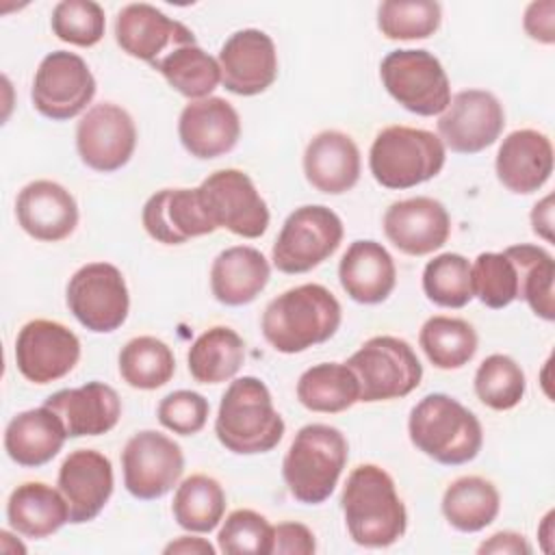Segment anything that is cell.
Returning a JSON list of instances; mask_svg holds the SVG:
<instances>
[{
  "label": "cell",
  "instance_id": "6da1fadb",
  "mask_svg": "<svg viewBox=\"0 0 555 555\" xmlns=\"http://www.w3.org/2000/svg\"><path fill=\"white\" fill-rule=\"evenodd\" d=\"M340 507L351 540L366 548H386L408 529V512L395 479L377 464H358L340 492Z\"/></svg>",
  "mask_w": 555,
  "mask_h": 555
},
{
  "label": "cell",
  "instance_id": "7a4b0ae2",
  "mask_svg": "<svg viewBox=\"0 0 555 555\" xmlns=\"http://www.w3.org/2000/svg\"><path fill=\"white\" fill-rule=\"evenodd\" d=\"M343 310L321 284H301L273 297L260 321L264 340L280 353H301L330 340L340 327Z\"/></svg>",
  "mask_w": 555,
  "mask_h": 555
},
{
  "label": "cell",
  "instance_id": "3957f363",
  "mask_svg": "<svg viewBox=\"0 0 555 555\" xmlns=\"http://www.w3.org/2000/svg\"><path fill=\"white\" fill-rule=\"evenodd\" d=\"M284 418L273 405L267 384L254 375L225 388L215 418L217 440L236 455L267 453L284 436Z\"/></svg>",
  "mask_w": 555,
  "mask_h": 555
},
{
  "label": "cell",
  "instance_id": "277c9868",
  "mask_svg": "<svg viewBox=\"0 0 555 555\" xmlns=\"http://www.w3.org/2000/svg\"><path fill=\"white\" fill-rule=\"evenodd\" d=\"M408 434L421 453L444 466L475 460L483 444L479 418L444 392H431L410 410Z\"/></svg>",
  "mask_w": 555,
  "mask_h": 555
},
{
  "label": "cell",
  "instance_id": "5b68a950",
  "mask_svg": "<svg viewBox=\"0 0 555 555\" xmlns=\"http://www.w3.org/2000/svg\"><path fill=\"white\" fill-rule=\"evenodd\" d=\"M347 457L349 444L340 429L325 423L304 425L282 460V477L291 496L306 505L327 501Z\"/></svg>",
  "mask_w": 555,
  "mask_h": 555
},
{
  "label": "cell",
  "instance_id": "8992f818",
  "mask_svg": "<svg viewBox=\"0 0 555 555\" xmlns=\"http://www.w3.org/2000/svg\"><path fill=\"white\" fill-rule=\"evenodd\" d=\"M447 160L440 137L412 126L379 130L369 150V169L377 184L392 191L418 186L436 178Z\"/></svg>",
  "mask_w": 555,
  "mask_h": 555
},
{
  "label": "cell",
  "instance_id": "52a82bcc",
  "mask_svg": "<svg viewBox=\"0 0 555 555\" xmlns=\"http://www.w3.org/2000/svg\"><path fill=\"white\" fill-rule=\"evenodd\" d=\"M347 366L358 377L364 403L408 397L423 379V364L410 343L388 334L369 338L347 360Z\"/></svg>",
  "mask_w": 555,
  "mask_h": 555
},
{
  "label": "cell",
  "instance_id": "ba28073f",
  "mask_svg": "<svg viewBox=\"0 0 555 555\" xmlns=\"http://www.w3.org/2000/svg\"><path fill=\"white\" fill-rule=\"evenodd\" d=\"M379 78L388 95L405 111L431 117L451 102V82L442 63L427 50H392L379 63Z\"/></svg>",
  "mask_w": 555,
  "mask_h": 555
},
{
  "label": "cell",
  "instance_id": "9c48e42d",
  "mask_svg": "<svg viewBox=\"0 0 555 555\" xmlns=\"http://www.w3.org/2000/svg\"><path fill=\"white\" fill-rule=\"evenodd\" d=\"M343 234V221L332 208L321 204L299 206L286 217L273 243L271 262L288 275L308 273L340 247Z\"/></svg>",
  "mask_w": 555,
  "mask_h": 555
},
{
  "label": "cell",
  "instance_id": "30bf717a",
  "mask_svg": "<svg viewBox=\"0 0 555 555\" xmlns=\"http://www.w3.org/2000/svg\"><path fill=\"white\" fill-rule=\"evenodd\" d=\"M65 301L76 321L95 334H108L128 319L130 295L124 273L111 262H89L67 282Z\"/></svg>",
  "mask_w": 555,
  "mask_h": 555
},
{
  "label": "cell",
  "instance_id": "8fae6325",
  "mask_svg": "<svg viewBox=\"0 0 555 555\" xmlns=\"http://www.w3.org/2000/svg\"><path fill=\"white\" fill-rule=\"evenodd\" d=\"M199 202L215 228L258 238L269 228V208L251 178L241 169H219L197 186Z\"/></svg>",
  "mask_w": 555,
  "mask_h": 555
},
{
  "label": "cell",
  "instance_id": "7c38bea8",
  "mask_svg": "<svg viewBox=\"0 0 555 555\" xmlns=\"http://www.w3.org/2000/svg\"><path fill=\"white\" fill-rule=\"evenodd\" d=\"M95 95V78L82 56L67 50L46 54L33 78V106L52 121H67L87 111Z\"/></svg>",
  "mask_w": 555,
  "mask_h": 555
},
{
  "label": "cell",
  "instance_id": "4fadbf2b",
  "mask_svg": "<svg viewBox=\"0 0 555 555\" xmlns=\"http://www.w3.org/2000/svg\"><path fill=\"white\" fill-rule=\"evenodd\" d=\"M124 486L141 501L165 496L184 473V453L180 444L154 429L137 431L121 451Z\"/></svg>",
  "mask_w": 555,
  "mask_h": 555
},
{
  "label": "cell",
  "instance_id": "5bb4252c",
  "mask_svg": "<svg viewBox=\"0 0 555 555\" xmlns=\"http://www.w3.org/2000/svg\"><path fill=\"white\" fill-rule=\"evenodd\" d=\"M436 126L444 147L457 154H477L501 137L505 111L494 93L464 89L451 98Z\"/></svg>",
  "mask_w": 555,
  "mask_h": 555
},
{
  "label": "cell",
  "instance_id": "9a60e30c",
  "mask_svg": "<svg viewBox=\"0 0 555 555\" xmlns=\"http://www.w3.org/2000/svg\"><path fill=\"white\" fill-rule=\"evenodd\" d=\"M137 126L126 108L115 102L93 104L76 126L80 160L100 173L121 169L134 154Z\"/></svg>",
  "mask_w": 555,
  "mask_h": 555
},
{
  "label": "cell",
  "instance_id": "2e32d148",
  "mask_svg": "<svg viewBox=\"0 0 555 555\" xmlns=\"http://www.w3.org/2000/svg\"><path fill=\"white\" fill-rule=\"evenodd\" d=\"M78 360L80 340L59 321L33 319L17 332L15 364L33 384H50L69 375Z\"/></svg>",
  "mask_w": 555,
  "mask_h": 555
},
{
  "label": "cell",
  "instance_id": "e0dca14e",
  "mask_svg": "<svg viewBox=\"0 0 555 555\" xmlns=\"http://www.w3.org/2000/svg\"><path fill=\"white\" fill-rule=\"evenodd\" d=\"M115 41L132 59L158 65L169 52L195 43V35L182 22L167 17L147 2L126 4L115 17Z\"/></svg>",
  "mask_w": 555,
  "mask_h": 555
},
{
  "label": "cell",
  "instance_id": "ac0fdd59",
  "mask_svg": "<svg viewBox=\"0 0 555 555\" xmlns=\"http://www.w3.org/2000/svg\"><path fill=\"white\" fill-rule=\"evenodd\" d=\"M221 85L234 95H258L278 78V52L273 39L258 28L232 33L217 56Z\"/></svg>",
  "mask_w": 555,
  "mask_h": 555
},
{
  "label": "cell",
  "instance_id": "d6986e66",
  "mask_svg": "<svg viewBox=\"0 0 555 555\" xmlns=\"http://www.w3.org/2000/svg\"><path fill=\"white\" fill-rule=\"evenodd\" d=\"M386 238L408 256H427L440 249L451 234V217L442 202L416 195L390 204L384 212Z\"/></svg>",
  "mask_w": 555,
  "mask_h": 555
},
{
  "label": "cell",
  "instance_id": "ffe728a7",
  "mask_svg": "<svg viewBox=\"0 0 555 555\" xmlns=\"http://www.w3.org/2000/svg\"><path fill=\"white\" fill-rule=\"evenodd\" d=\"M56 486L69 505V522H89L113 494V464L95 449H76L63 460Z\"/></svg>",
  "mask_w": 555,
  "mask_h": 555
},
{
  "label": "cell",
  "instance_id": "44dd1931",
  "mask_svg": "<svg viewBox=\"0 0 555 555\" xmlns=\"http://www.w3.org/2000/svg\"><path fill=\"white\" fill-rule=\"evenodd\" d=\"M178 137L191 156L199 160L219 158L238 143L241 117L225 98L193 100L180 113Z\"/></svg>",
  "mask_w": 555,
  "mask_h": 555
},
{
  "label": "cell",
  "instance_id": "7402d4cb",
  "mask_svg": "<svg viewBox=\"0 0 555 555\" xmlns=\"http://www.w3.org/2000/svg\"><path fill=\"white\" fill-rule=\"evenodd\" d=\"M20 228L35 241L56 243L67 238L78 225V204L59 182L33 180L15 199Z\"/></svg>",
  "mask_w": 555,
  "mask_h": 555
},
{
  "label": "cell",
  "instance_id": "603a6c76",
  "mask_svg": "<svg viewBox=\"0 0 555 555\" xmlns=\"http://www.w3.org/2000/svg\"><path fill=\"white\" fill-rule=\"evenodd\" d=\"M141 223L145 232L163 245H182L217 230L202 208L197 186L156 191L143 204Z\"/></svg>",
  "mask_w": 555,
  "mask_h": 555
},
{
  "label": "cell",
  "instance_id": "cb8c5ba5",
  "mask_svg": "<svg viewBox=\"0 0 555 555\" xmlns=\"http://www.w3.org/2000/svg\"><path fill=\"white\" fill-rule=\"evenodd\" d=\"M63 423L67 438L108 434L121 416L117 390L104 382H87L78 388H63L43 401Z\"/></svg>",
  "mask_w": 555,
  "mask_h": 555
},
{
  "label": "cell",
  "instance_id": "d4e9b609",
  "mask_svg": "<svg viewBox=\"0 0 555 555\" xmlns=\"http://www.w3.org/2000/svg\"><path fill=\"white\" fill-rule=\"evenodd\" d=\"M494 169L507 191L518 195L535 193L553 173L551 139L533 128L509 132L499 145Z\"/></svg>",
  "mask_w": 555,
  "mask_h": 555
},
{
  "label": "cell",
  "instance_id": "484cf974",
  "mask_svg": "<svg viewBox=\"0 0 555 555\" xmlns=\"http://www.w3.org/2000/svg\"><path fill=\"white\" fill-rule=\"evenodd\" d=\"M360 150L356 141L340 130L314 134L304 152V176L321 193L340 195L360 180Z\"/></svg>",
  "mask_w": 555,
  "mask_h": 555
},
{
  "label": "cell",
  "instance_id": "4316f807",
  "mask_svg": "<svg viewBox=\"0 0 555 555\" xmlns=\"http://www.w3.org/2000/svg\"><path fill=\"white\" fill-rule=\"evenodd\" d=\"M338 280L353 301L375 306L392 293L397 267L382 243L371 238L353 241L338 262Z\"/></svg>",
  "mask_w": 555,
  "mask_h": 555
},
{
  "label": "cell",
  "instance_id": "83f0119b",
  "mask_svg": "<svg viewBox=\"0 0 555 555\" xmlns=\"http://www.w3.org/2000/svg\"><path fill=\"white\" fill-rule=\"evenodd\" d=\"M269 278L271 264L260 249L234 245L212 260L210 291L223 306H245L264 291Z\"/></svg>",
  "mask_w": 555,
  "mask_h": 555
},
{
  "label": "cell",
  "instance_id": "f1b7e54d",
  "mask_svg": "<svg viewBox=\"0 0 555 555\" xmlns=\"http://www.w3.org/2000/svg\"><path fill=\"white\" fill-rule=\"evenodd\" d=\"M67 431L61 418L46 405L15 414L4 429V451L26 468L48 464L63 449Z\"/></svg>",
  "mask_w": 555,
  "mask_h": 555
},
{
  "label": "cell",
  "instance_id": "f546056e",
  "mask_svg": "<svg viewBox=\"0 0 555 555\" xmlns=\"http://www.w3.org/2000/svg\"><path fill=\"white\" fill-rule=\"evenodd\" d=\"M7 520L15 533L41 540L69 522V505L59 488L24 481L9 494Z\"/></svg>",
  "mask_w": 555,
  "mask_h": 555
},
{
  "label": "cell",
  "instance_id": "4dcf8cb0",
  "mask_svg": "<svg viewBox=\"0 0 555 555\" xmlns=\"http://www.w3.org/2000/svg\"><path fill=\"white\" fill-rule=\"evenodd\" d=\"M440 507L453 529L477 533L499 516L501 494L492 481L479 475H464L447 486Z\"/></svg>",
  "mask_w": 555,
  "mask_h": 555
},
{
  "label": "cell",
  "instance_id": "1f68e13d",
  "mask_svg": "<svg viewBox=\"0 0 555 555\" xmlns=\"http://www.w3.org/2000/svg\"><path fill=\"white\" fill-rule=\"evenodd\" d=\"M297 399L310 412L338 414L360 401V384L347 362H321L299 375Z\"/></svg>",
  "mask_w": 555,
  "mask_h": 555
},
{
  "label": "cell",
  "instance_id": "d6a6232c",
  "mask_svg": "<svg viewBox=\"0 0 555 555\" xmlns=\"http://www.w3.org/2000/svg\"><path fill=\"white\" fill-rule=\"evenodd\" d=\"M245 362V343L228 325L202 332L186 353L189 373L199 384H221L232 379Z\"/></svg>",
  "mask_w": 555,
  "mask_h": 555
},
{
  "label": "cell",
  "instance_id": "836d02e7",
  "mask_svg": "<svg viewBox=\"0 0 555 555\" xmlns=\"http://www.w3.org/2000/svg\"><path fill=\"white\" fill-rule=\"evenodd\" d=\"M418 345L436 369L453 371L462 369L475 358L479 338L468 321L436 314L423 323L418 332Z\"/></svg>",
  "mask_w": 555,
  "mask_h": 555
},
{
  "label": "cell",
  "instance_id": "e575fe53",
  "mask_svg": "<svg viewBox=\"0 0 555 555\" xmlns=\"http://www.w3.org/2000/svg\"><path fill=\"white\" fill-rule=\"evenodd\" d=\"M225 512V492L215 477L204 473L186 477L173 494V520L191 533L212 531Z\"/></svg>",
  "mask_w": 555,
  "mask_h": 555
},
{
  "label": "cell",
  "instance_id": "d590c367",
  "mask_svg": "<svg viewBox=\"0 0 555 555\" xmlns=\"http://www.w3.org/2000/svg\"><path fill=\"white\" fill-rule=\"evenodd\" d=\"M516 264L518 299H525L535 317L555 319V260L538 245H512L503 249Z\"/></svg>",
  "mask_w": 555,
  "mask_h": 555
},
{
  "label": "cell",
  "instance_id": "8d00e7d4",
  "mask_svg": "<svg viewBox=\"0 0 555 555\" xmlns=\"http://www.w3.org/2000/svg\"><path fill=\"white\" fill-rule=\"evenodd\" d=\"M154 69L163 74L171 89L191 102L210 98V93L221 82L217 59L204 52L197 43L176 48L165 59H160Z\"/></svg>",
  "mask_w": 555,
  "mask_h": 555
},
{
  "label": "cell",
  "instance_id": "74e56055",
  "mask_svg": "<svg viewBox=\"0 0 555 555\" xmlns=\"http://www.w3.org/2000/svg\"><path fill=\"white\" fill-rule=\"evenodd\" d=\"M119 375L137 390H156L176 373V358L167 343L156 336L130 338L119 351Z\"/></svg>",
  "mask_w": 555,
  "mask_h": 555
},
{
  "label": "cell",
  "instance_id": "f35d334b",
  "mask_svg": "<svg viewBox=\"0 0 555 555\" xmlns=\"http://www.w3.org/2000/svg\"><path fill=\"white\" fill-rule=\"evenodd\" d=\"M527 390V379L520 364L505 356H488L475 373V395L477 399L496 412H507L516 408Z\"/></svg>",
  "mask_w": 555,
  "mask_h": 555
},
{
  "label": "cell",
  "instance_id": "ab89813d",
  "mask_svg": "<svg viewBox=\"0 0 555 555\" xmlns=\"http://www.w3.org/2000/svg\"><path fill=\"white\" fill-rule=\"evenodd\" d=\"M440 22L442 9L434 0H386L377 7V28L392 41L427 39Z\"/></svg>",
  "mask_w": 555,
  "mask_h": 555
},
{
  "label": "cell",
  "instance_id": "60d3db41",
  "mask_svg": "<svg viewBox=\"0 0 555 555\" xmlns=\"http://www.w3.org/2000/svg\"><path fill=\"white\" fill-rule=\"evenodd\" d=\"M423 291L436 306L464 308L475 297L468 258L453 251L431 258L423 269Z\"/></svg>",
  "mask_w": 555,
  "mask_h": 555
},
{
  "label": "cell",
  "instance_id": "b9f144b4",
  "mask_svg": "<svg viewBox=\"0 0 555 555\" xmlns=\"http://www.w3.org/2000/svg\"><path fill=\"white\" fill-rule=\"evenodd\" d=\"M473 295L488 308L501 310L518 299V273L505 251H483L470 264Z\"/></svg>",
  "mask_w": 555,
  "mask_h": 555
},
{
  "label": "cell",
  "instance_id": "7bdbcfd3",
  "mask_svg": "<svg viewBox=\"0 0 555 555\" xmlns=\"http://www.w3.org/2000/svg\"><path fill=\"white\" fill-rule=\"evenodd\" d=\"M50 26L61 41L78 48H91L104 37L106 15L93 0H63L52 9Z\"/></svg>",
  "mask_w": 555,
  "mask_h": 555
},
{
  "label": "cell",
  "instance_id": "ee69618b",
  "mask_svg": "<svg viewBox=\"0 0 555 555\" xmlns=\"http://www.w3.org/2000/svg\"><path fill=\"white\" fill-rule=\"evenodd\" d=\"M217 546L228 555H271L273 525L254 509H234L217 533Z\"/></svg>",
  "mask_w": 555,
  "mask_h": 555
},
{
  "label": "cell",
  "instance_id": "f6af8a7d",
  "mask_svg": "<svg viewBox=\"0 0 555 555\" xmlns=\"http://www.w3.org/2000/svg\"><path fill=\"white\" fill-rule=\"evenodd\" d=\"M210 403L195 390H173L160 399L156 416L160 425L178 436H193L204 429Z\"/></svg>",
  "mask_w": 555,
  "mask_h": 555
},
{
  "label": "cell",
  "instance_id": "bcb514c9",
  "mask_svg": "<svg viewBox=\"0 0 555 555\" xmlns=\"http://www.w3.org/2000/svg\"><path fill=\"white\" fill-rule=\"evenodd\" d=\"M317 551L314 533L304 522H280L273 527L271 555H312Z\"/></svg>",
  "mask_w": 555,
  "mask_h": 555
},
{
  "label": "cell",
  "instance_id": "7dc6e473",
  "mask_svg": "<svg viewBox=\"0 0 555 555\" xmlns=\"http://www.w3.org/2000/svg\"><path fill=\"white\" fill-rule=\"evenodd\" d=\"M555 2L553 0H540L531 2L525 11L522 26L525 33L540 43H553L555 41Z\"/></svg>",
  "mask_w": 555,
  "mask_h": 555
},
{
  "label": "cell",
  "instance_id": "c3c4849f",
  "mask_svg": "<svg viewBox=\"0 0 555 555\" xmlns=\"http://www.w3.org/2000/svg\"><path fill=\"white\" fill-rule=\"evenodd\" d=\"M479 555L486 553H494V555H529L531 553V544L527 542V538L522 533L516 531H496L492 533L488 540H483L477 546Z\"/></svg>",
  "mask_w": 555,
  "mask_h": 555
},
{
  "label": "cell",
  "instance_id": "681fc988",
  "mask_svg": "<svg viewBox=\"0 0 555 555\" xmlns=\"http://www.w3.org/2000/svg\"><path fill=\"white\" fill-rule=\"evenodd\" d=\"M531 230L544 238L546 243L553 241V195H544L531 210Z\"/></svg>",
  "mask_w": 555,
  "mask_h": 555
},
{
  "label": "cell",
  "instance_id": "f907efd6",
  "mask_svg": "<svg viewBox=\"0 0 555 555\" xmlns=\"http://www.w3.org/2000/svg\"><path fill=\"white\" fill-rule=\"evenodd\" d=\"M165 555H173V553H182V555H215V546L204 540V538H195V535H180L176 540H171L165 548Z\"/></svg>",
  "mask_w": 555,
  "mask_h": 555
}]
</instances>
